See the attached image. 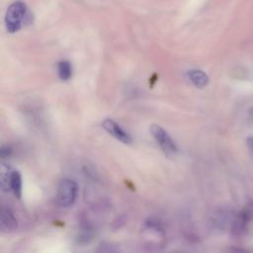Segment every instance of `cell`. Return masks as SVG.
Returning a JSON list of instances; mask_svg holds the SVG:
<instances>
[{
	"mask_svg": "<svg viewBox=\"0 0 253 253\" xmlns=\"http://www.w3.org/2000/svg\"><path fill=\"white\" fill-rule=\"evenodd\" d=\"M190 81L198 88H204L209 83L208 75L200 69H191L187 73Z\"/></svg>",
	"mask_w": 253,
	"mask_h": 253,
	"instance_id": "obj_7",
	"label": "cell"
},
{
	"mask_svg": "<svg viewBox=\"0 0 253 253\" xmlns=\"http://www.w3.org/2000/svg\"><path fill=\"white\" fill-rule=\"evenodd\" d=\"M30 23H32V16L25 3L17 1L10 5L5 16V25L9 33H16L23 25H28Z\"/></svg>",
	"mask_w": 253,
	"mask_h": 253,
	"instance_id": "obj_1",
	"label": "cell"
},
{
	"mask_svg": "<svg viewBox=\"0 0 253 253\" xmlns=\"http://www.w3.org/2000/svg\"><path fill=\"white\" fill-rule=\"evenodd\" d=\"M1 219L0 226L3 231H10L17 227V219L13 213V211L6 207H1Z\"/></svg>",
	"mask_w": 253,
	"mask_h": 253,
	"instance_id": "obj_6",
	"label": "cell"
},
{
	"mask_svg": "<svg viewBox=\"0 0 253 253\" xmlns=\"http://www.w3.org/2000/svg\"><path fill=\"white\" fill-rule=\"evenodd\" d=\"M251 211L250 210H244L234 216L231 224V232L234 235H242L247 228L248 221L250 219Z\"/></svg>",
	"mask_w": 253,
	"mask_h": 253,
	"instance_id": "obj_5",
	"label": "cell"
},
{
	"mask_svg": "<svg viewBox=\"0 0 253 253\" xmlns=\"http://www.w3.org/2000/svg\"><path fill=\"white\" fill-rule=\"evenodd\" d=\"M58 76L61 80H68L72 76V66L68 60H61L57 64Z\"/></svg>",
	"mask_w": 253,
	"mask_h": 253,
	"instance_id": "obj_9",
	"label": "cell"
},
{
	"mask_svg": "<svg viewBox=\"0 0 253 253\" xmlns=\"http://www.w3.org/2000/svg\"><path fill=\"white\" fill-rule=\"evenodd\" d=\"M9 187L14 195L20 199L22 196V177L19 171H11L9 173Z\"/></svg>",
	"mask_w": 253,
	"mask_h": 253,
	"instance_id": "obj_8",
	"label": "cell"
},
{
	"mask_svg": "<svg viewBox=\"0 0 253 253\" xmlns=\"http://www.w3.org/2000/svg\"><path fill=\"white\" fill-rule=\"evenodd\" d=\"M77 196V184L71 179H63L57 186L56 200L59 206L63 208L74 204Z\"/></svg>",
	"mask_w": 253,
	"mask_h": 253,
	"instance_id": "obj_2",
	"label": "cell"
},
{
	"mask_svg": "<svg viewBox=\"0 0 253 253\" xmlns=\"http://www.w3.org/2000/svg\"><path fill=\"white\" fill-rule=\"evenodd\" d=\"M102 126L107 132H109L112 136H114L118 140L122 141L123 143H126V144L131 143L132 139H131L130 135L126 131H125L121 127V126L119 124H117L114 120H112V119L104 120L102 123Z\"/></svg>",
	"mask_w": 253,
	"mask_h": 253,
	"instance_id": "obj_4",
	"label": "cell"
},
{
	"mask_svg": "<svg viewBox=\"0 0 253 253\" xmlns=\"http://www.w3.org/2000/svg\"><path fill=\"white\" fill-rule=\"evenodd\" d=\"M11 153H12V149L9 146H2V148L0 150V154H1L2 158L9 157L11 155Z\"/></svg>",
	"mask_w": 253,
	"mask_h": 253,
	"instance_id": "obj_10",
	"label": "cell"
},
{
	"mask_svg": "<svg viewBox=\"0 0 253 253\" xmlns=\"http://www.w3.org/2000/svg\"><path fill=\"white\" fill-rule=\"evenodd\" d=\"M246 142H247V146H248V148L250 149L251 153L253 154V136H249V137H247Z\"/></svg>",
	"mask_w": 253,
	"mask_h": 253,
	"instance_id": "obj_11",
	"label": "cell"
},
{
	"mask_svg": "<svg viewBox=\"0 0 253 253\" xmlns=\"http://www.w3.org/2000/svg\"><path fill=\"white\" fill-rule=\"evenodd\" d=\"M150 132L167 156H174L177 154L178 147L176 143L163 127L158 125H152L150 126Z\"/></svg>",
	"mask_w": 253,
	"mask_h": 253,
	"instance_id": "obj_3",
	"label": "cell"
}]
</instances>
